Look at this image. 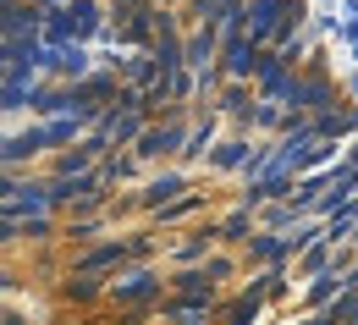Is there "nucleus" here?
Returning a JSON list of instances; mask_svg holds the SVG:
<instances>
[{"instance_id": "f257e3e1", "label": "nucleus", "mask_w": 358, "mask_h": 325, "mask_svg": "<svg viewBox=\"0 0 358 325\" xmlns=\"http://www.w3.org/2000/svg\"><path fill=\"white\" fill-rule=\"evenodd\" d=\"M210 50H215V17L187 39V66H199V72H210Z\"/></svg>"}, {"instance_id": "f03ea898", "label": "nucleus", "mask_w": 358, "mask_h": 325, "mask_svg": "<svg viewBox=\"0 0 358 325\" xmlns=\"http://www.w3.org/2000/svg\"><path fill=\"white\" fill-rule=\"evenodd\" d=\"M182 143V127L171 122V127H149L143 138H138V154H166V149H177Z\"/></svg>"}, {"instance_id": "7ed1b4c3", "label": "nucleus", "mask_w": 358, "mask_h": 325, "mask_svg": "<svg viewBox=\"0 0 358 325\" xmlns=\"http://www.w3.org/2000/svg\"><path fill=\"white\" fill-rule=\"evenodd\" d=\"M177 193H182V177H160V182L143 187V204L149 210H166V204H177Z\"/></svg>"}, {"instance_id": "20e7f679", "label": "nucleus", "mask_w": 358, "mask_h": 325, "mask_svg": "<svg viewBox=\"0 0 358 325\" xmlns=\"http://www.w3.org/2000/svg\"><path fill=\"white\" fill-rule=\"evenodd\" d=\"M50 143V133H11L6 138V166H17L22 154H34V149H45Z\"/></svg>"}, {"instance_id": "39448f33", "label": "nucleus", "mask_w": 358, "mask_h": 325, "mask_svg": "<svg viewBox=\"0 0 358 325\" xmlns=\"http://www.w3.org/2000/svg\"><path fill=\"white\" fill-rule=\"evenodd\" d=\"M72 28H78V39L99 34V11H94V0H72Z\"/></svg>"}, {"instance_id": "423d86ee", "label": "nucleus", "mask_w": 358, "mask_h": 325, "mask_svg": "<svg viewBox=\"0 0 358 325\" xmlns=\"http://www.w3.org/2000/svg\"><path fill=\"white\" fill-rule=\"evenodd\" d=\"M122 254H127V243H105V248H94V254L78 265V270H83V276H89V270H105V265H116Z\"/></svg>"}, {"instance_id": "0eeeda50", "label": "nucleus", "mask_w": 358, "mask_h": 325, "mask_svg": "<svg viewBox=\"0 0 358 325\" xmlns=\"http://www.w3.org/2000/svg\"><path fill=\"white\" fill-rule=\"evenodd\" d=\"M149 292H155V276H143V270H138V276H127V281H116V298H122V303L149 298Z\"/></svg>"}, {"instance_id": "6e6552de", "label": "nucleus", "mask_w": 358, "mask_h": 325, "mask_svg": "<svg viewBox=\"0 0 358 325\" xmlns=\"http://www.w3.org/2000/svg\"><path fill=\"white\" fill-rule=\"evenodd\" d=\"M182 298H199V303H210V276H199V270H187V276H177Z\"/></svg>"}, {"instance_id": "1a4fd4ad", "label": "nucleus", "mask_w": 358, "mask_h": 325, "mask_svg": "<svg viewBox=\"0 0 358 325\" xmlns=\"http://www.w3.org/2000/svg\"><path fill=\"white\" fill-rule=\"evenodd\" d=\"M331 325H358V287L336 303V315H331Z\"/></svg>"}, {"instance_id": "9d476101", "label": "nucleus", "mask_w": 358, "mask_h": 325, "mask_svg": "<svg viewBox=\"0 0 358 325\" xmlns=\"http://www.w3.org/2000/svg\"><path fill=\"white\" fill-rule=\"evenodd\" d=\"M281 254H287L281 237H254V259H281Z\"/></svg>"}, {"instance_id": "9b49d317", "label": "nucleus", "mask_w": 358, "mask_h": 325, "mask_svg": "<svg viewBox=\"0 0 358 325\" xmlns=\"http://www.w3.org/2000/svg\"><path fill=\"white\" fill-rule=\"evenodd\" d=\"M325 259H331V243H314L309 254H303V270H309V276H320V270H325Z\"/></svg>"}, {"instance_id": "f8f14e48", "label": "nucleus", "mask_w": 358, "mask_h": 325, "mask_svg": "<svg viewBox=\"0 0 358 325\" xmlns=\"http://www.w3.org/2000/svg\"><path fill=\"white\" fill-rule=\"evenodd\" d=\"M78 122H83V116H66V122H50V127H45V133H50V143H66L72 133H78Z\"/></svg>"}, {"instance_id": "ddd939ff", "label": "nucleus", "mask_w": 358, "mask_h": 325, "mask_svg": "<svg viewBox=\"0 0 358 325\" xmlns=\"http://www.w3.org/2000/svg\"><path fill=\"white\" fill-rule=\"evenodd\" d=\"M254 309H259V292H248V298L231 309V320H226V325H248V320H254Z\"/></svg>"}, {"instance_id": "4468645a", "label": "nucleus", "mask_w": 358, "mask_h": 325, "mask_svg": "<svg viewBox=\"0 0 358 325\" xmlns=\"http://www.w3.org/2000/svg\"><path fill=\"white\" fill-rule=\"evenodd\" d=\"M193 210H199V198H177V204L160 210V221H177V215H193Z\"/></svg>"}, {"instance_id": "2eb2a0df", "label": "nucleus", "mask_w": 358, "mask_h": 325, "mask_svg": "<svg viewBox=\"0 0 358 325\" xmlns=\"http://www.w3.org/2000/svg\"><path fill=\"white\" fill-rule=\"evenodd\" d=\"M248 154V143H221V154H215V166H237Z\"/></svg>"}, {"instance_id": "dca6fc26", "label": "nucleus", "mask_w": 358, "mask_h": 325, "mask_svg": "<svg viewBox=\"0 0 358 325\" xmlns=\"http://www.w3.org/2000/svg\"><path fill=\"white\" fill-rule=\"evenodd\" d=\"M204 248H210V232H199L193 243H182V248H177V259H199Z\"/></svg>"}, {"instance_id": "f3484780", "label": "nucleus", "mask_w": 358, "mask_h": 325, "mask_svg": "<svg viewBox=\"0 0 358 325\" xmlns=\"http://www.w3.org/2000/svg\"><path fill=\"white\" fill-rule=\"evenodd\" d=\"M331 287H348V281H336V276H320V281L309 287V298H314V303H325V298H331Z\"/></svg>"}, {"instance_id": "a211bd4d", "label": "nucleus", "mask_w": 358, "mask_h": 325, "mask_svg": "<svg viewBox=\"0 0 358 325\" xmlns=\"http://www.w3.org/2000/svg\"><path fill=\"white\" fill-rule=\"evenodd\" d=\"M66 298H78V303H83V298H94V281H89V276L66 281Z\"/></svg>"}, {"instance_id": "6ab92c4d", "label": "nucleus", "mask_w": 358, "mask_h": 325, "mask_svg": "<svg viewBox=\"0 0 358 325\" xmlns=\"http://www.w3.org/2000/svg\"><path fill=\"white\" fill-rule=\"evenodd\" d=\"M149 72H155V66H149V61H143V55H133V61H127V78H133V83H143V78H149Z\"/></svg>"}, {"instance_id": "aec40b11", "label": "nucleus", "mask_w": 358, "mask_h": 325, "mask_svg": "<svg viewBox=\"0 0 358 325\" xmlns=\"http://www.w3.org/2000/svg\"><path fill=\"white\" fill-rule=\"evenodd\" d=\"M6 325H22V315H17V309H11V315H6Z\"/></svg>"}, {"instance_id": "412c9836", "label": "nucleus", "mask_w": 358, "mask_h": 325, "mask_svg": "<svg viewBox=\"0 0 358 325\" xmlns=\"http://www.w3.org/2000/svg\"><path fill=\"white\" fill-rule=\"evenodd\" d=\"M309 325H331V320H309Z\"/></svg>"}]
</instances>
